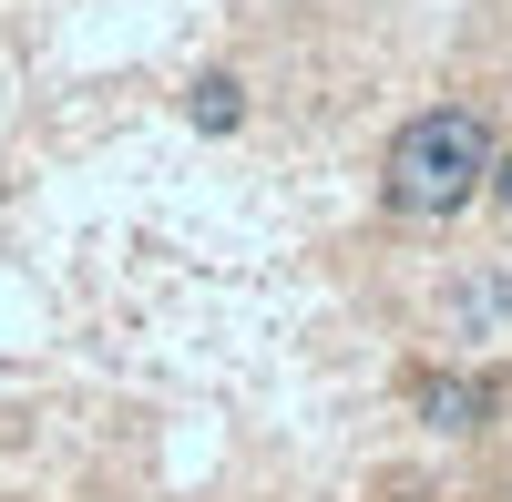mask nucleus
<instances>
[{
	"label": "nucleus",
	"mask_w": 512,
	"mask_h": 502,
	"mask_svg": "<svg viewBox=\"0 0 512 502\" xmlns=\"http://www.w3.org/2000/svg\"><path fill=\"white\" fill-rule=\"evenodd\" d=\"M492 164H502L492 113L482 103H431V113H410L390 134V154H379V195H390V216L441 226V216H461V205L492 195Z\"/></svg>",
	"instance_id": "1"
},
{
	"label": "nucleus",
	"mask_w": 512,
	"mask_h": 502,
	"mask_svg": "<svg viewBox=\"0 0 512 502\" xmlns=\"http://www.w3.org/2000/svg\"><path fill=\"white\" fill-rule=\"evenodd\" d=\"M195 123H205V134H236V123H246V82L236 72H205L195 82Z\"/></svg>",
	"instance_id": "4"
},
{
	"label": "nucleus",
	"mask_w": 512,
	"mask_h": 502,
	"mask_svg": "<svg viewBox=\"0 0 512 502\" xmlns=\"http://www.w3.org/2000/svg\"><path fill=\"white\" fill-rule=\"evenodd\" d=\"M441 318H451V339H502V328H512V277H502V267H472V277H451Z\"/></svg>",
	"instance_id": "3"
},
{
	"label": "nucleus",
	"mask_w": 512,
	"mask_h": 502,
	"mask_svg": "<svg viewBox=\"0 0 512 502\" xmlns=\"http://www.w3.org/2000/svg\"><path fill=\"white\" fill-rule=\"evenodd\" d=\"M410 410H420V431L472 441V431H492L502 380H492V369H420V380H410Z\"/></svg>",
	"instance_id": "2"
},
{
	"label": "nucleus",
	"mask_w": 512,
	"mask_h": 502,
	"mask_svg": "<svg viewBox=\"0 0 512 502\" xmlns=\"http://www.w3.org/2000/svg\"><path fill=\"white\" fill-rule=\"evenodd\" d=\"M492 195H512V154H502V164H492Z\"/></svg>",
	"instance_id": "5"
}]
</instances>
